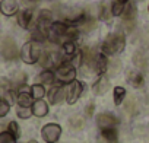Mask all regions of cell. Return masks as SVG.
<instances>
[{"label": "cell", "instance_id": "7c38bea8", "mask_svg": "<svg viewBox=\"0 0 149 143\" xmlns=\"http://www.w3.org/2000/svg\"><path fill=\"white\" fill-rule=\"evenodd\" d=\"M0 12L5 16H13L19 12L16 0H0Z\"/></svg>", "mask_w": 149, "mask_h": 143}, {"label": "cell", "instance_id": "5b68a950", "mask_svg": "<svg viewBox=\"0 0 149 143\" xmlns=\"http://www.w3.org/2000/svg\"><path fill=\"white\" fill-rule=\"evenodd\" d=\"M84 89H85V85L81 81H73L72 83H69L66 88V102L69 105L76 104L81 95L84 94Z\"/></svg>", "mask_w": 149, "mask_h": 143}, {"label": "cell", "instance_id": "4dcf8cb0", "mask_svg": "<svg viewBox=\"0 0 149 143\" xmlns=\"http://www.w3.org/2000/svg\"><path fill=\"white\" fill-rule=\"evenodd\" d=\"M26 143H38L37 140H29V142H26Z\"/></svg>", "mask_w": 149, "mask_h": 143}, {"label": "cell", "instance_id": "6da1fadb", "mask_svg": "<svg viewBox=\"0 0 149 143\" xmlns=\"http://www.w3.org/2000/svg\"><path fill=\"white\" fill-rule=\"evenodd\" d=\"M126 45V37L123 32H113L107 35V38L101 44V53L105 56H117L124 50Z\"/></svg>", "mask_w": 149, "mask_h": 143}, {"label": "cell", "instance_id": "f546056e", "mask_svg": "<svg viewBox=\"0 0 149 143\" xmlns=\"http://www.w3.org/2000/svg\"><path fill=\"white\" fill-rule=\"evenodd\" d=\"M116 2H120V3H124V5H126V3L130 2V0H116Z\"/></svg>", "mask_w": 149, "mask_h": 143}, {"label": "cell", "instance_id": "4316f807", "mask_svg": "<svg viewBox=\"0 0 149 143\" xmlns=\"http://www.w3.org/2000/svg\"><path fill=\"white\" fill-rule=\"evenodd\" d=\"M8 130L18 139L19 136H21V128H19V126H18V123L16 121H10L9 123V126H8Z\"/></svg>", "mask_w": 149, "mask_h": 143}, {"label": "cell", "instance_id": "9c48e42d", "mask_svg": "<svg viewBox=\"0 0 149 143\" xmlns=\"http://www.w3.org/2000/svg\"><path fill=\"white\" fill-rule=\"evenodd\" d=\"M53 22H54V21H53L51 12H50V10H41L40 15H38V19H37V22H35V28H38L40 31L48 34V29H50V26H51Z\"/></svg>", "mask_w": 149, "mask_h": 143}, {"label": "cell", "instance_id": "603a6c76", "mask_svg": "<svg viewBox=\"0 0 149 143\" xmlns=\"http://www.w3.org/2000/svg\"><path fill=\"white\" fill-rule=\"evenodd\" d=\"M0 143H16V137L9 130L2 131L0 133Z\"/></svg>", "mask_w": 149, "mask_h": 143}, {"label": "cell", "instance_id": "277c9868", "mask_svg": "<svg viewBox=\"0 0 149 143\" xmlns=\"http://www.w3.org/2000/svg\"><path fill=\"white\" fill-rule=\"evenodd\" d=\"M0 54H2L3 58H6V60H15L21 54V51L18 50L15 40L6 37L0 41Z\"/></svg>", "mask_w": 149, "mask_h": 143}, {"label": "cell", "instance_id": "44dd1931", "mask_svg": "<svg viewBox=\"0 0 149 143\" xmlns=\"http://www.w3.org/2000/svg\"><path fill=\"white\" fill-rule=\"evenodd\" d=\"M126 98V89L123 86H116L114 91H113V99H114V104L116 105H120Z\"/></svg>", "mask_w": 149, "mask_h": 143}, {"label": "cell", "instance_id": "4fadbf2b", "mask_svg": "<svg viewBox=\"0 0 149 143\" xmlns=\"http://www.w3.org/2000/svg\"><path fill=\"white\" fill-rule=\"evenodd\" d=\"M108 89H110V81H108V78H105L104 75L100 76L98 81L92 85V91H94L97 95H104Z\"/></svg>", "mask_w": 149, "mask_h": 143}, {"label": "cell", "instance_id": "e0dca14e", "mask_svg": "<svg viewBox=\"0 0 149 143\" xmlns=\"http://www.w3.org/2000/svg\"><path fill=\"white\" fill-rule=\"evenodd\" d=\"M136 5L133 2H129L126 3V8H124V12H123V21L124 24H129V22H133L136 19Z\"/></svg>", "mask_w": 149, "mask_h": 143}, {"label": "cell", "instance_id": "5bb4252c", "mask_svg": "<svg viewBox=\"0 0 149 143\" xmlns=\"http://www.w3.org/2000/svg\"><path fill=\"white\" fill-rule=\"evenodd\" d=\"M32 114L35 115V117H45L47 114H48V104L44 101V99H37V101H34V104H32Z\"/></svg>", "mask_w": 149, "mask_h": 143}, {"label": "cell", "instance_id": "83f0119b", "mask_svg": "<svg viewBox=\"0 0 149 143\" xmlns=\"http://www.w3.org/2000/svg\"><path fill=\"white\" fill-rule=\"evenodd\" d=\"M37 2H38V0H22V3H24L28 9H32V8L37 5Z\"/></svg>", "mask_w": 149, "mask_h": 143}, {"label": "cell", "instance_id": "f1b7e54d", "mask_svg": "<svg viewBox=\"0 0 149 143\" xmlns=\"http://www.w3.org/2000/svg\"><path fill=\"white\" fill-rule=\"evenodd\" d=\"M94 108H95V107H94V104H89V105L86 107V114H88V115H92V112H94Z\"/></svg>", "mask_w": 149, "mask_h": 143}, {"label": "cell", "instance_id": "7a4b0ae2", "mask_svg": "<svg viewBox=\"0 0 149 143\" xmlns=\"http://www.w3.org/2000/svg\"><path fill=\"white\" fill-rule=\"evenodd\" d=\"M21 58L24 63L26 64H34V63H38L41 56H42V50H41V45L40 42L37 41H28L22 45L21 48Z\"/></svg>", "mask_w": 149, "mask_h": 143}, {"label": "cell", "instance_id": "7402d4cb", "mask_svg": "<svg viewBox=\"0 0 149 143\" xmlns=\"http://www.w3.org/2000/svg\"><path fill=\"white\" fill-rule=\"evenodd\" d=\"M124 8H126V5L124 3H120V2H113V5H111V15L113 16H121L123 15V12H124Z\"/></svg>", "mask_w": 149, "mask_h": 143}, {"label": "cell", "instance_id": "8fae6325", "mask_svg": "<svg viewBox=\"0 0 149 143\" xmlns=\"http://www.w3.org/2000/svg\"><path fill=\"white\" fill-rule=\"evenodd\" d=\"M34 21V9H24L18 12V25L24 29L31 28V24Z\"/></svg>", "mask_w": 149, "mask_h": 143}, {"label": "cell", "instance_id": "1f68e13d", "mask_svg": "<svg viewBox=\"0 0 149 143\" xmlns=\"http://www.w3.org/2000/svg\"><path fill=\"white\" fill-rule=\"evenodd\" d=\"M148 10H149V6H148Z\"/></svg>", "mask_w": 149, "mask_h": 143}, {"label": "cell", "instance_id": "52a82bcc", "mask_svg": "<svg viewBox=\"0 0 149 143\" xmlns=\"http://www.w3.org/2000/svg\"><path fill=\"white\" fill-rule=\"evenodd\" d=\"M107 57L108 56H105L104 53H97L95 57H94V61L91 64V69H94V72H95L97 75H100V76L105 75L107 70H108L110 63H108V58Z\"/></svg>", "mask_w": 149, "mask_h": 143}, {"label": "cell", "instance_id": "30bf717a", "mask_svg": "<svg viewBox=\"0 0 149 143\" xmlns=\"http://www.w3.org/2000/svg\"><path fill=\"white\" fill-rule=\"evenodd\" d=\"M97 124L98 127L102 128H110V127H116L118 124V118L116 115H113L111 112H101L97 115Z\"/></svg>", "mask_w": 149, "mask_h": 143}, {"label": "cell", "instance_id": "d4e9b609", "mask_svg": "<svg viewBox=\"0 0 149 143\" xmlns=\"http://www.w3.org/2000/svg\"><path fill=\"white\" fill-rule=\"evenodd\" d=\"M16 114H18V117H19V118H22V120H26V118H29V117L32 115V108L18 107V110H16Z\"/></svg>", "mask_w": 149, "mask_h": 143}, {"label": "cell", "instance_id": "2e32d148", "mask_svg": "<svg viewBox=\"0 0 149 143\" xmlns=\"http://www.w3.org/2000/svg\"><path fill=\"white\" fill-rule=\"evenodd\" d=\"M16 102H18V107L31 108L32 104H34V98H32L31 92H28V91H19V92H18Z\"/></svg>", "mask_w": 149, "mask_h": 143}, {"label": "cell", "instance_id": "9a60e30c", "mask_svg": "<svg viewBox=\"0 0 149 143\" xmlns=\"http://www.w3.org/2000/svg\"><path fill=\"white\" fill-rule=\"evenodd\" d=\"M38 81L41 85H54V82L57 81L56 78V72H53L51 69H44L41 73L38 75Z\"/></svg>", "mask_w": 149, "mask_h": 143}, {"label": "cell", "instance_id": "d6986e66", "mask_svg": "<svg viewBox=\"0 0 149 143\" xmlns=\"http://www.w3.org/2000/svg\"><path fill=\"white\" fill-rule=\"evenodd\" d=\"M127 82L133 88H140L143 85V75L140 73V72H137V70H133V72H130L129 76H127Z\"/></svg>", "mask_w": 149, "mask_h": 143}, {"label": "cell", "instance_id": "8992f818", "mask_svg": "<svg viewBox=\"0 0 149 143\" xmlns=\"http://www.w3.org/2000/svg\"><path fill=\"white\" fill-rule=\"evenodd\" d=\"M61 136V127L56 123H48L41 128V137L45 143H57Z\"/></svg>", "mask_w": 149, "mask_h": 143}, {"label": "cell", "instance_id": "484cf974", "mask_svg": "<svg viewBox=\"0 0 149 143\" xmlns=\"http://www.w3.org/2000/svg\"><path fill=\"white\" fill-rule=\"evenodd\" d=\"M9 110H10V104L2 98V99H0V118L5 117V115H8Z\"/></svg>", "mask_w": 149, "mask_h": 143}, {"label": "cell", "instance_id": "ffe728a7", "mask_svg": "<svg viewBox=\"0 0 149 143\" xmlns=\"http://www.w3.org/2000/svg\"><path fill=\"white\" fill-rule=\"evenodd\" d=\"M29 92H31V95H32V98L37 101V99H42L44 98V95H45V88H44V85H41V83H35V85H32L31 88H29Z\"/></svg>", "mask_w": 149, "mask_h": 143}, {"label": "cell", "instance_id": "ba28073f", "mask_svg": "<svg viewBox=\"0 0 149 143\" xmlns=\"http://www.w3.org/2000/svg\"><path fill=\"white\" fill-rule=\"evenodd\" d=\"M47 95H48V101H50V104L57 105V104H60L61 101L66 99V89L63 88L61 83H58V85H53V86L50 88V91L47 92Z\"/></svg>", "mask_w": 149, "mask_h": 143}, {"label": "cell", "instance_id": "3957f363", "mask_svg": "<svg viewBox=\"0 0 149 143\" xmlns=\"http://www.w3.org/2000/svg\"><path fill=\"white\" fill-rule=\"evenodd\" d=\"M56 78H57V82L61 83V85L72 83L73 81H76V67H74L70 61L61 63L56 69Z\"/></svg>", "mask_w": 149, "mask_h": 143}, {"label": "cell", "instance_id": "d6a6232c", "mask_svg": "<svg viewBox=\"0 0 149 143\" xmlns=\"http://www.w3.org/2000/svg\"><path fill=\"white\" fill-rule=\"evenodd\" d=\"M0 99H2V98H0Z\"/></svg>", "mask_w": 149, "mask_h": 143}, {"label": "cell", "instance_id": "ac0fdd59", "mask_svg": "<svg viewBox=\"0 0 149 143\" xmlns=\"http://www.w3.org/2000/svg\"><path fill=\"white\" fill-rule=\"evenodd\" d=\"M101 136L107 143H117L118 140V131L116 127H110V128H102L101 130Z\"/></svg>", "mask_w": 149, "mask_h": 143}, {"label": "cell", "instance_id": "cb8c5ba5", "mask_svg": "<svg viewBox=\"0 0 149 143\" xmlns=\"http://www.w3.org/2000/svg\"><path fill=\"white\" fill-rule=\"evenodd\" d=\"M16 98H18V95H16V92H15L13 89H6L5 94H3V99L8 101L10 105L16 102Z\"/></svg>", "mask_w": 149, "mask_h": 143}]
</instances>
